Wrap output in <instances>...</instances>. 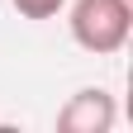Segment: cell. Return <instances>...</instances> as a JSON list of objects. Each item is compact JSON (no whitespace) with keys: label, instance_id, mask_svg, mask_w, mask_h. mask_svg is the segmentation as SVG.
<instances>
[{"label":"cell","instance_id":"obj_1","mask_svg":"<svg viewBox=\"0 0 133 133\" xmlns=\"http://www.w3.org/2000/svg\"><path fill=\"white\" fill-rule=\"evenodd\" d=\"M66 24H71V38L86 52L109 57L133 33V0H76Z\"/></svg>","mask_w":133,"mask_h":133},{"label":"cell","instance_id":"obj_2","mask_svg":"<svg viewBox=\"0 0 133 133\" xmlns=\"http://www.w3.org/2000/svg\"><path fill=\"white\" fill-rule=\"evenodd\" d=\"M62 133H109L114 128V95L109 90H76L57 114Z\"/></svg>","mask_w":133,"mask_h":133},{"label":"cell","instance_id":"obj_3","mask_svg":"<svg viewBox=\"0 0 133 133\" xmlns=\"http://www.w3.org/2000/svg\"><path fill=\"white\" fill-rule=\"evenodd\" d=\"M14 10L24 14V19H52V14L62 10V0H10Z\"/></svg>","mask_w":133,"mask_h":133}]
</instances>
